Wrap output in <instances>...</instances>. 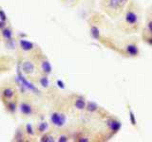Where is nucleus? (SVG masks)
<instances>
[{
	"label": "nucleus",
	"mask_w": 152,
	"mask_h": 142,
	"mask_svg": "<svg viewBox=\"0 0 152 142\" xmlns=\"http://www.w3.org/2000/svg\"><path fill=\"white\" fill-rule=\"evenodd\" d=\"M124 22H125L126 28L129 31H136L140 27L141 17L140 13L132 5H129L124 15Z\"/></svg>",
	"instance_id": "f257e3e1"
},
{
	"label": "nucleus",
	"mask_w": 152,
	"mask_h": 142,
	"mask_svg": "<svg viewBox=\"0 0 152 142\" xmlns=\"http://www.w3.org/2000/svg\"><path fill=\"white\" fill-rule=\"evenodd\" d=\"M16 79H17L18 86H19V88H20L22 93H26L27 91H31V93L36 94V95L40 94V91H39V89H38V87H36L32 83H31L30 80H28L26 79V77L24 76V73L21 71L19 66H17Z\"/></svg>",
	"instance_id": "f03ea898"
},
{
	"label": "nucleus",
	"mask_w": 152,
	"mask_h": 142,
	"mask_svg": "<svg viewBox=\"0 0 152 142\" xmlns=\"http://www.w3.org/2000/svg\"><path fill=\"white\" fill-rule=\"evenodd\" d=\"M102 4L104 11L112 17L119 15L125 8L119 0H103Z\"/></svg>",
	"instance_id": "7ed1b4c3"
},
{
	"label": "nucleus",
	"mask_w": 152,
	"mask_h": 142,
	"mask_svg": "<svg viewBox=\"0 0 152 142\" xmlns=\"http://www.w3.org/2000/svg\"><path fill=\"white\" fill-rule=\"evenodd\" d=\"M104 124H106L108 132L110 133L112 135L117 134V133L121 130V127H122V123L118 118L112 116H108V115L106 116V118H104Z\"/></svg>",
	"instance_id": "20e7f679"
},
{
	"label": "nucleus",
	"mask_w": 152,
	"mask_h": 142,
	"mask_svg": "<svg viewBox=\"0 0 152 142\" xmlns=\"http://www.w3.org/2000/svg\"><path fill=\"white\" fill-rule=\"evenodd\" d=\"M50 120L53 126L57 128H62V127H64L66 123V115L63 112L53 111L50 113Z\"/></svg>",
	"instance_id": "39448f33"
},
{
	"label": "nucleus",
	"mask_w": 152,
	"mask_h": 142,
	"mask_svg": "<svg viewBox=\"0 0 152 142\" xmlns=\"http://www.w3.org/2000/svg\"><path fill=\"white\" fill-rule=\"evenodd\" d=\"M18 110L20 112V114L23 117H32L34 115V110L35 108L32 105V103L27 101H22L21 102H19Z\"/></svg>",
	"instance_id": "423d86ee"
},
{
	"label": "nucleus",
	"mask_w": 152,
	"mask_h": 142,
	"mask_svg": "<svg viewBox=\"0 0 152 142\" xmlns=\"http://www.w3.org/2000/svg\"><path fill=\"white\" fill-rule=\"evenodd\" d=\"M15 96L16 89L12 86H4L0 89V97L3 99V101H8L15 99Z\"/></svg>",
	"instance_id": "0eeeda50"
},
{
	"label": "nucleus",
	"mask_w": 152,
	"mask_h": 142,
	"mask_svg": "<svg viewBox=\"0 0 152 142\" xmlns=\"http://www.w3.org/2000/svg\"><path fill=\"white\" fill-rule=\"evenodd\" d=\"M85 111L90 114H99V115L104 116V117L107 116V113L106 110H104V109L101 106H99L96 102L91 101H88Z\"/></svg>",
	"instance_id": "6e6552de"
},
{
	"label": "nucleus",
	"mask_w": 152,
	"mask_h": 142,
	"mask_svg": "<svg viewBox=\"0 0 152 142\" xmlns=\"http://www.w3.org/2000/svg\"><path fill=\"white\" fill-rule=\"evenodd\" d=\"M18 66L24 75H31L35 72V64L31 60H24L19 63Z\"/></svg>",
	"instance_id": "1a4fd4ad"
},
{
	"label": "nucleus",
	"mask_w": 152,
	"mask_h": 142,
	"mask_svg": "<svg viewBox=\"0 0 152 142\" xmlns=\"http://www.w3.org/2000/svg\"><path fill=\"white\" fill-rule=\"evenodd\" d=\"M124 53L128 57L134 58V57L139 56L140 49H139V47H138L136 43L131 42V43H128V44H126L125 46H124Z\"/></svg>",
	"instance_id": "9d476101"
},
{
	"label": "nucleus",
	"mask_w": 152,
	"mask_h": 142,
	"mask_svg": "<svg viewBox=\"0 0 152 142\" xmlns=\"http://www.w3.org/2000/svg\"><path fill=\"white\" fill-rule=\"evenodd\" d=\"M39 64H40V69L43 74H46V75L51 74L52 66L46 56H44V55L41 56V59H39Z\"/></svg>",
	"instance_id": "9b49d317"
},
{
	"label": "nucleus",
	"mask_w": 152,
	"mask_h": 142,
	"mask_svg": "<svg viewBox=\"0 0 152 142\" xmlns=\"http://www.w3.org/2000/svg\"><path fill=\"white\" fill-rule=\"evenodd\" d=\"M88 101L86 99V98L82 95H75L73 99V106L75 109H77L79 111H85L86 106H87Z\"/></svg>",
	"instance_id": "f8f14e48"
},
{
	"label": "nucleus",
	"mask_w": 152,
	"mask_h": 142,
	"mask_svg": "<svg viewBox=\"0 0 152 142\" xmlns=\"http://www.w3.org/2000/svg\"><path fill=\"white\" fill-rule=\"evenodd\" d=\"M18 45H19V47L25 52H32L36 49V46L33 44L32 42L28 41L27 39H24V38H21V39H19L18 41Z\"/></svg>",
	"instance_id": "ddd939ff"
},
{
	"label": "nucleus",
	"mask_w": 152,
	"mask_h": 142,
	"mask_svg": "<svg viewBox=\"0 0 152 142\" xmlns=\"http://www.w3.org/2000/svg\"><path fill=\"white\" fill-rule=\"evenodd\" d=\"M4 105H5V108H6V111L9 114H11V115H15L18 110L19 103L17 102L15 99H11V101H4Z\"/></svg>",
	"instance_id": "4468645a"
},
{
	"label": "nucleus",
	"mask_w": 152,
	"mask_h": 142,
	"mask_svg": "<svg viewBox=\"0 0 152 142\" xmlns=\"http://www.w3.org/2000/svg\"><path fill=\"white\" fill-rule=\"evenodd\" d=\"M26 136H27V134L25 132V128L18 127L15 130V132H14L12 140L17 141V142H23V141H26Z\"/></svg>",
	"instance_id": "2eb2a0df"
},
{
	"label": "nucleus",
	"mask_w": 152,
	"mask_h": 142,
	"mask_svg": "<svg viewBox=\"0 0 152 142\" xmlns=\"http://www.w3.org/2000/svg\"><path fill=\"white\" fill-rule=\"evenodd\" d=\"M0 31H1V36H2V38L6 42L11 41V40L13 39V32H12V30L10 27L4 28L3 30H1Z\"/></svg>",
	"instance_id": "dca6fc26"
},
{
	"label": "nucleus",
	"mask_w": 152,
	"mask_h": 142,
	"mask_svg": "<svg viewBox=\"0 0 152 142\" xmlns=\"http://www.w3.org/2000/svg\"><path fill=\"white\" fill-rule=\"evenodd\" d=\"M37 83H39L43 88H49L50 86V82L49 79V75L43 74L41 76H39L37 79Z\"/></svg>",
	"instance_id": "f3484780"
},
{
	"label": "nucleus",
	"mask_w": 152,
	"mask_h": 142,
	"mask_svg": "<svg viewBox=\"0 0 152 142\" xmlns=\"http://www.w3.org/2000/svg\"><path fill=\"white\" fill-rule=\"evenodd\" d=\"M49 130V123L46 120H42L40 122H38V124L36 126V133L38 135H43L45 133L48 132Z\"/></svg>",
	"instance_id": "a211bd4d"
},
{
	"label": "nucleus",
	"mask_w": 152,
	"mask_h": 142,
	"mask_svg": "<svg viewBox=\"0 0 152 142\" xmlns=\"http://www.w3.org/2000/svg\"><path fill=\"white\" fill-rule=\"evenodd\" d=\"M90 36L96 41L101 40V32H100V28L97 26L95 25L90 26Z\"/></svg>",
	"instance_id": "6ab92c4d"
},
{
	"label": "nucleus",
	"mask_w": 152,
	"mask_h": 142,
	"mask_svg": "<svg viewBox=\"0 0 152 142\" xmlns=\"http://www.w3.org/2000/svg\"><path fill=\"white\" fill-rule=\"evenodd\" d=\"M39 140L41 142H53V141H55V136H53L51 134L47 132L45 134L41 135Z\"/></svg>",
	"instance_id": "aec40b11"
},
{
	"label": "nucleus",
	"mask_w": 152,
	"mask_h": 142,
	"mask_svg": "<svg viewBox=\"0 0 152 142\" xmlns=\"http://www.w3.org/2000/svg\"><path fill=\"white\" fill-rule=\"evenodd\" d=\"M25 132L27 134V136H34L36 134V130L34 129L32 124L31 123H27L26 126H25Z\"/></svg>",
	"instance_id": "412c9836"
},
{
	"label": "nucleus",
	"mask_w": 152,
	"mask_h": 142,
	"mask_svg": "<svg viewBox=\"0 0 152 142\" xmlns=\"http://www.w3.org/2000/svg\"><path fill=\"white\" fill-rule=\"evenodd\" d=\"M128 114H129V120H130V122L133 126H137V120H136V117L134 115V112L132 111L131 107L128 105Z\"/></svg>",
	"instance_id": "4be33fe9"
},
{
	"label": "nucleus",
	"mask_w": 152,
	"mask_h": 142,
	"mask_svg": "<svg viewBox=\"0 0 152 142\" xmlns=\"http://www.w3.org/2000/svg\"><path fill=\"white\" fill-rule=\"evenodd\" d=\"M69 140V136L66 134H61L57 137V141L58 142H68Z\"/></svg>",
	"instance_id": "5701e85b"
},
{
	"label": "nucleus",
	"mask_w": 152,
	"mask_h": 142,
	"mask_svg": "<svg viewBox=\"0 0 152 142\" xmlns=\"http://www.w3.org/2000/svg\"><path fill=\"white\" fill-rule=\"evenodd\" d=\"M145 30L149 33V35H152V19L147 20V22L145 24Z\"/></svg>",
	"instance_id": "b1692460"
},
{
	"label": "nucleus",
	"mask_w": 152,
	"mask_h": 142,
	"mask_svg": "<svg viewBox=\"0 0 152 142\" xmlns=\"http://www.w3.org/2000/svg\"><path fill=\"white\" fill-rule=\"evenodd\" d=\"M0 20L4 21V22H7V20H8L7 14H6V12H5L2 9H0Z\"/></svg>",
	"instance_id": "393cba45"
},
{
	"label": "nucleus",
	"mask_w": 152,
	"mask_h": 142,
	"mask_svg": "<svg viewBox=\"0 0 152 142\" xmlns=\"http://www.w3.org/2000/svg\"><path fill=\"white\" fill-rule=\"evenodd\" d=\"M145 43H147L149 46H152V35H149L148 37L145 38Z\"/></svg>",
	"instance_id": "a878e982"
},
{
	"label": "nucleus",
	"mask_w": 152,
	"mask_h": 142,
	"mask_svg": "<svg viewBox=\"0 0 152 142\" xmlns=\"http://www.w3.org/2000/svg\"><path fill=\"white\" fill-rule=\"evenodd\" d=\"M7 27V22H4V21H1L0 20V30H3L4 28Z\"/></svg>",
	"instance_id": "bb28decb"
},
{
	"label": "nucleus",
	"mask_w": 152,
	"mask_h": 142,
	"mask_svg": "<svg viewBox=\"0 0 152 142\" xmlns=\"http://www.w3.org/2000/svg\"><path fill=\"white\" fill-rule=\"evenodd\" d=\"M57 84H58V86L60 88H65V84H64L63 82H62V80H57Z\"/></svg>",
	"instance_id": "cd10ccee"
},
{
	"label": "nucleus",
	"mask_w": 152,
	"mask_h": 142,
	"mask_svg": "<svg viewBox=\"0 0 152 142\" xmlns=\"http://www.w3.org/2000/svg\"><path fill=\"white\" fill-rule=\"evenodd\" d=\"M119 1H120L123 5H124V6H126V4L128 3V1H129V0H119Z\"/></svg>",
	"instance_id": "c85d7f7f"
}]
</instances>
